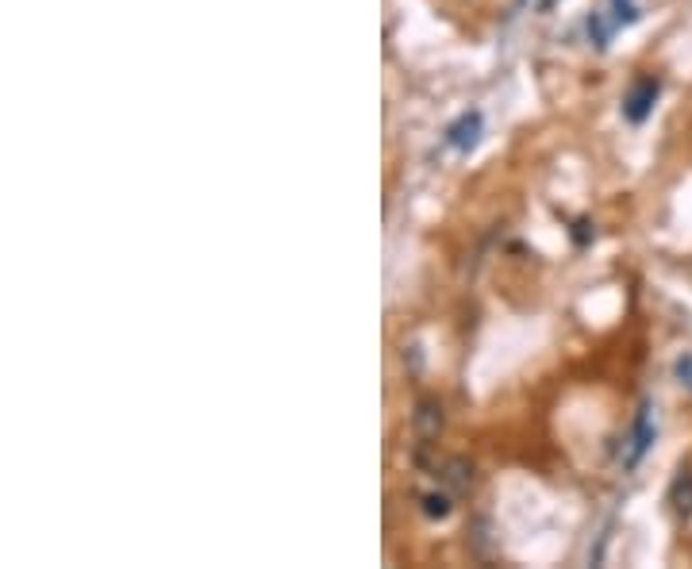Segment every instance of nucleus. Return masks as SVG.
Wrapping results in <instances>:
<instances>
[{
    "label": "nucleus",
    "instance_id": "1",
    "mask_svg": "<svg viewBox=\"0 0 692 569\" xmlns=\"http://www.w3.org/2000/svg\"><path fill=\"white\" fill-rule=\"evenodd\" d=\"M658 92H662V81H658L655 74L639 77V81L631 85V92L624 97V116H627V120H631V123H647V116L655 112Z\"/></svg>",
    "mask_w": 692,
    "mask_h": 569
},
{
    "label": "nucleus",
    "instance_id": "2",
    "mask_svg": "<svg viewBox=\"0 0 692 569\" xmlns=\"http://www.w3.org/2000/svg\"><path fill=\"white\" fill-rule=\"evenodd\" d=\"M411 427H416V435L424 442H435L442 435V427H447V412H442L439 396H419L416 401V412H411Z\"/></svg>",
    "mask_w": 692,
    "mask_h": 569
},
{
    "label": "nucleus",
    "instance_id": "3",
    "mask_svg": "<svg viewBox=\"0 0 692 569\" xmlns=\"http://www.w3.org/2000/svg\"><path fill=\"white\" fill-rule=\"evenodd\" d=\"M481 131H485V116H481L477 108H473V112H462L454 123H450V128H447V143L454 146V151L470 154L473 146H477Z\"/></svg>",
    "mask_w": 692,
    "mask_h": 569
},
{
    "label": "nucleus",
    "instance_id": "4",
    "mask_svg": "<svg viewBox=\"0 0 692 569\" xmlns=\"http://www.w3.org/2000/svg\"><path fill=\"white\" fill-rule=\"evenodd\" d=\"M655 424H650V404H642L639 419H635V435H631V450H627V466H635L642 455L650 450V442H655Z\"/></svg>",
    "mask_w": 692,
    "mask_h": 569
},
{
    "label": "nucleus",
    "instance_id": "5",
    "mask_svg": "<svg viewBox=\"0 0 692 569\" xmlns=\"http://www.w3.org/2000/svg\"><path fill=\"white\" fill-rule=\"evenodd\" d=\"M442 481H447L454 493H470L473 481H477V473H473L470 458H450V462L442 466Z\"/></svg>",
    "mask_w": 692,
    "mask_h": 569
},
{
    "label": "nucleus",
    "instance_id": "6",
    "mask_svg": "<svg viewBox=\"0 0 692 569\" xmlns=\"http://www.w3.org/2000/svg\"><path fill=\"white\" fill-rule=\"evenodd\" d=\"M670 504L681 512V516H692V470H681L678 481L670 489Z\"/></svg>",
    "mask_w": 692,
    "mask_h": 569
},
{
    "label": "nucleus",
    "instance_id": "7",
    "mask_svg": "<svg viewBox=\"0 0 692 569\" xmlns=\"http://www.w3.org/2000/svg\"><path fill=\"white\" fill-rule=\"evenodd\" d=\"M419 504H424V516L427 519H447L450 512H454V504H450L447 493H424V496H419Z\"/></svg>",
    "mask_w": 692,
    "mask_h": 569
},
{
    "label": "nucleus",
    "instance_id": "8",
    "mask_svg": "<svg viewBox=\"0 0 692 569\" xmlns=\"http://www.w3.org/2000/svg\"><path fill=\"white\" fill-rule=\"evenodd\" d=\"M639 4L635 0H612V28H631L639 23Z\"/></svg>",
    "mask_w": 692,
    "mask_h": 569
},
{
    "label": "nucleus",
    "instance_id": "9",
    "mask_svg": "<svg viewBox=\"0 0 692 569\" xmlns=\"http://www.w3.org/2000/svg\"><path fill=\"white\" fill-rule=\"evenodd\" d=\"M589 35H593V43L601 46H608V39H612V28H604V20H601V12H593L589 15Z\"/></svg>",
    "mask_w": 692,
    "mask_h": 569
},
{
    "label": "nucleus",
    "instance_id": "10",
    "mask_svg": "<svg viewBox=\"0 0 692 569\" xmlns=\"http://www.w3.org/2000/svg\"><path fill=\"white\" fill-rule=\"evenodd\" d=\"M673 373H678V377H681V385H689V389H692V354L678 358V365H673Z\"/></svg>",
    "mask_w": 692,
    "mask_h": 569
},
{
    "label": "nucleus",
    "instance_id": "11",
    "mask_svg": "<svg viewBox=\"0 0 692 569\" xmlns=\"http://www.w3.org/2000/svg\"><path fill=\"white\" fill-rule=\"evenodd\" d=\"M589 228H593V223H589V220H578V223H573V239H578L581 247H585L589 239L596 236V231H589Z\"/></svg>",
    "mask_w": 692,
    "mask_h": 569
}]
</instances>
